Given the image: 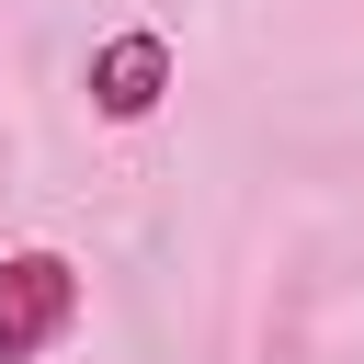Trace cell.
<instances>
[{"instance_id": "6da1fadb", "label": "cell", "mask_w": 364, "mask_h": 364, "mask_svg": "<svg viewBox=\"0 0 364 364\" xmlns=\"http://www.w3.org/2000/svg\"><path fill=\"white\" fill-rule=\"evenodd\" d=\"M80 330V262L68 250H0V364H46Z\"/></svg>"}, {"instance_id": "7a4b0ae2", "label": "cell", "mask_w": 364, "mask_h": 364, "mask_svg": "<svg viewBox=\"0 0 364 364\" xmlns=\"http://www.w3.org/2000/svg\"><path fill=\"white\" fill-rule=\"evenodd\" d=\"M171 91V34H102L91 46V114L102 125H148Z\"/></svg>"}]
</instances>
